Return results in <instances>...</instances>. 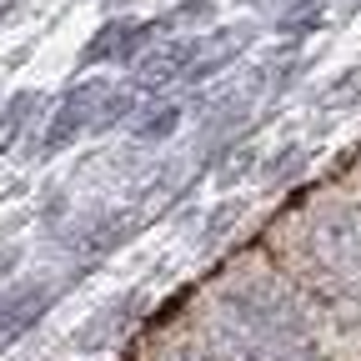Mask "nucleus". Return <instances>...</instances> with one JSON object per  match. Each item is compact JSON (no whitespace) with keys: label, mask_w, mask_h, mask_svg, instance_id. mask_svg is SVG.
<instances>
[{"label":"nucleus","mask_w":361,"mask_h":361,"mask_svg":"<svg viewBox=\"0 0 361 361\" xmlns=\"http://www.w3.org/2000/svg\"><path fill=\"white\" fill-rule=\"evenodd\" d=\"M271 25H276V35H286V40H301V35L326 25V0H286Z\"/></svg>","instance_id":"0eeeda50"},{"label":"nucleus","mask_w":361,"mask_h":361,"mask_svg":"<svg viewBox=\"0 0 361 361\" xmlns=\"http://www.w3.org/2000/svg\"><path fill=\"white\" fill-rule=\"evenodd\" d=\"M291 361H336V356H326L311 336H301V341H291Z\"/></svg>","instance_id":"f8f14e48"},{"label":"nucleus","mask_w":361,"mask_h":361,"mask_svg":"<svg viewBox=\"0 0 361 361\" xmlns=\"http://www.w3.org/2000/svg\"><path fill=\"white\" fill-rule=\"evenodd\" d=\"M211 11H216V0H186V6L171 11V20H206Z\"/></svg>","instance_id":"9b49d317"},{"label":"nucleus","mask_w":361,"mask_h":361,"mask_svg":"<svg viewBox=\"0 0 361 361\" xmlns=\"http://www.w3.org/2000/svg\"><path fill=\"white\" fill-rule=\"evenodd\" d=\"M30 111H35V90L16 96V101H11V111L0 116V141H6V146L16 141V135H20V126H25V116H30Z\"/></svg>","instance_id":"9d476101"},{"label":"nucleus","mask_w":361,"mask_h":361,"mask_svg":"<svg viewBox=\"0 0 361 361\" xmlns=\"http://www.w3.org/2000/svg\"><path fill=\"white\" fill-rule=\"evenodd\" d=\"M196 51H201V40H196V35H180V40H161V45H151V51L135 56L130 85H135V90H161V85H171V80H186Z\"/></svg>","instance_id":"7ed1b4c3"},{"label":"nucleus","mask_w":361,"mask_h":361,"mask_svg":"<svg viewBox=\"0 0 361 361\" xmlns=\"http://www.w3.org/2000/svg\"><path fill=\"white\" fill-rule=\"evenodd\" d=\"M16 266V251H0V281H6V271Z\"/></svg>","instance_id":"ddd939ff"},{"label":"nucleus","mask_w":361,"mask_h":361,"mask_svg":"<svg viewBox=\"0 0 361 361\" xmlns=\"http://www.w3.org/2000/svg\"><path fill=\"white\" fill-rule=\"evenodd\" d=\"M130 111H135V85H111V90H106V101H101V111H96V126H90V130H116Z\"/></svg>","instance_id":"6e6552de"},{"label":"nucleus","mask_w":361,"mask_h":361,"mask_svg":"<svg viewBox=\"0 0 361 361\" xmlns=\"http://www.w3.org/2000/svg\"><path fill=\"white\" fill-rule=\"evenodd\" d=\"M176 126H180V106H156L151 116L135 121V135H141V141H166Z\"/></svg>","instance_id":"1a4fd4ad"},{"label":"nucleus","mask_w":361,"mask_h":361,"mask_svg":"<svg viewBox=\"0 0 361 361\" xmlns=\"http://www.w3.org/2000/svg\"><path fill=\"white\" fill-rule=\"evenodd\" d=\"M171 25V16L166 20H146V25H130V20H111V25H101L96 35H90L85 40V51H80V61L85 66H101V61H135V56H141L146 51V45L161 35Z\"/></svg>","instance_id":"20e7f679"},{"label":"nucleus","mask_w":361,"mask_h":361,"mask_svg":"<svg viewBox=\"0 0 361 361\" xmlns=\"http://www.w3.org/2000/svg\"><path fill=\"white\" fill-rule=\"evenodd\" d=\"M221 306L231 311V322H236L246 336H256V341L291 346V341L306 336V316H301L296 296L266 286V281H236V286H226Z\"/></svg>","instance_id":"f257e3e1"},{"label":"nucleus","mask_w":361,"mask_h":361,"mask_svg":"<svg viewBox=\"0 0 361 361\" xmlns=\"http://www.w3.org/2000/svg\"><path fill=\"white\" fill-rule=\"evenodd\" d=\"M251 45V25H226V30H211L206 40H201V51H196V61H191V71H186V80H206V75H216V71H226L241 51Z\"/></svg>","instance_id":"39448f33"},{"label":"nucleus","mask_w":361,"mask_h":361,"mask_svg":"<svg viewBox=\"0 0 361 361\" xmlns=\"http://www.w3.org/2000/svg\"><path fill=\"white\" fill-rule=\"evenodd\" d=\"M106 80H85V85H75L71 96H66V106L56 111V121L45 126V141H40V151L45 156H56V151H66L75 135H85L90 126H96V111H101V101H106Z\"/></svg>","instance_id":"f03ea898"},{"label":"nucleus","mask_w":361,"mask_h":361,"mask_svg":"<svg viewBox=\"0 0 361 361\" xmlns=\"http://www.w3.org/2000/svg\"><path fill=\"white\" fill-rule=\"evenodd\" d=\"M45 306H51L45 281H20L16 291H0V341H11L16 331H25Z\"/></svg>","instance_id":"423d86ee"}]
</instances>
